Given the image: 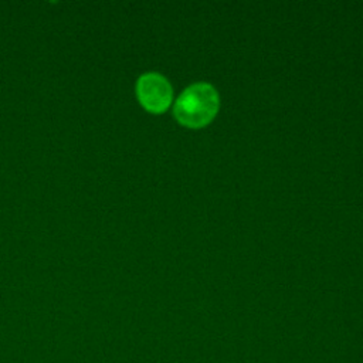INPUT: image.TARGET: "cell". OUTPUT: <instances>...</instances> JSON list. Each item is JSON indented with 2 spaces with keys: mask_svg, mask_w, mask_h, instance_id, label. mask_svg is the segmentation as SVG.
Returning <instances> with one entry per match:
<instances>
[{
  "mask_svg": "<svg viewBox=\"0 0 363 363\" xmlns=\"http://www.w3.org/2000/svg\"><path fill=\"white\" fill-rule=\"evenodd\" d=\"M220 106L218 94L208 82L187 86L174 104V118L184 126L201 128L210 123Z\"/></svg>",
  "mask_w": 363,
  "mask_h": 363,
  "instance_id": "1",
  "label": "cell"
},
{
  "mask_svg": "<svg viewBox=\"0 0 363 363\" xmlns=\"http://www.w3.org/2000/svg\"><path fill=\"white\" fill-rule=\"evenodd\" d=\"M136 96L147 111L160 113L166 111L173 98L170 82L157 72H146L136 81Z\"/></svg>",
  "mask_w": 363,
  "mask_h": 363,
  "instance_id": "2",
  "label": "cell"
}]
</instances>
